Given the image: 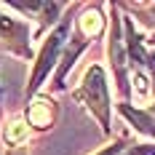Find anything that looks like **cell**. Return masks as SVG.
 I'll list each match as a JSON object with an SVG mask.
<instances>
[{
	"label": "cell",
	"mask_w": 155,
	"mask_h": 155,
	"mask_svg": "<svg viewBox=\"0 0 155 155\" xmlns=\"http://www.w3.org/2000/svg\"><path fill=\"white\" fill-rule=\"evenodd\" d=\"M67 30H70V21H62V24L46 38V43H43L40 54H38L35 70H32V75H30V83H27V94L38 91L40 83L46 80V75L54 70V64H56V59H59V54H62L64 43H67Z\"/></svg>",
	"instance_id": "7a4b0ae2"
},
{
	"label": "cell",
	"mask_w": 155,
	"mask_h": 155,
	"mask_svg": "<svg viewBox=\"0 0 155 155\" xmlns=\"http://www.w3.org/2000/svg\"><path fill=\"white\" fill-rule=\"evenodd\" d=\"M110 59H112V70H115V80H118V91L128 94V75H126V48L120 40V21L115 19L112 32H110Z\"/></svg>",
	"instance_id": "277c9868"
},
{
	"label": "cell",
	"mask_w": 155,
	"mask_h": 155,
	"mask_svg": "<svg viewBox=\"0 0 155 155\" xmlns=\"http://www.w3.org/2000/svg\"><path fill=\"white\" fill-rule=\"evenodd\" d=\"M150 112H153V115H155V104H153V107H150Z\"/></svg>",
	"instance_id": "4fadbf2b"
},
{
	"label": "cell",
	"mask_w": 155,
	"mask_h": 155,
	"mask_svg": "<svg viewBox=\"0 0 155 155\" xmlns=\"http://www.w3.org/2000/svg\"><path fill=\"white\" fill-rule=\"evenodd\" d=\"M27 40H30V27H27V21L19 19V16L3 14V8H0V46H5L11 54L27 56V54H30Z\"/></svg>",
	"instance_id": "3957f363"
},
{
	"label": "cell",
	"mask_w": 155,
	"mask_h": 155,
	"mask_svg": "<svg viewBox=\"0 0 155 155\" xmlns=\"http://www.w3.org/2000/svg\"><path fill=\"white\" fill-rule=\"evenodd\" d=\"M153 11H155V5H153Z\"/></svg>",
	"instance_id": "5bb4252c"
},
{
	"label": "cell",
	"mask_w": 155,
	"mask_h": 155,
	"mask_svg": "<svg viewBox=\"0 0 155 155\" xmlns=\"http://www.w3.org/2000/svg\"><path fill=\"white\" fill-rule=\"evenodd\" d=\"M78 27H80V35L88 40V38H96L102 27H104V19H102V11L99 8H88L83 11V16L78 19Z\"/></svg>",
	"instance_id": "8992f818"
},
{
	"label": "cell",
	"mask_w": 155,
	"mask_h": 155,
	"mask_svg": "<svg viewBox=\"0 0 155 155\" xmlns=\"http://www.w3.org/2000/svg\"><path fill=\"white\" fill-rule=\"evenodd\" d=\"M134 88H137V99H147V94H150V80H147V75H144L142 70L134 75Z\"/></svg>",
	"instance_id": "9c48e42d"
},
{
	"label": "cell",
	"mask_w": 155,
	"mask_h": 155,
	"mask_svg": "<svg viewBox=\"0 0 155 155\" xmlns=\"http://www.w3.org/2000/svg\"><path fill=\"white\" fill-rule=\"evenodd\" d=\"M120 153V144H110L107 150H102V153H96V155H118Z\"/></svg>",
	"instance_id": "8fae6325"
},
{
	"label": "cell",
	"mask_w": 155,
	"mask_h": 155,
	"mask_svg": "<svg viewBox=\"0 0 155 155\" xmlns=\"http://www.w3.org/2000/svg\"><path fill=\"white\" fill-rule=\"evenodd\" d=\"M27 118H30L27 123L35 126V128H48L54 123V104L48 99H35L27 107Z\"/></svg>",
	"instance_id": "5b68a950"
},
{
	"label": "cell",
	"mask_w": 155,
	"mask_h": 155,
	"mask_svg": "<svg viewBox=\"0 0 155 155\" xmlns=\"http://www.w3.org/2000/svg\"><path fill=\"white\" fill-rule=\"evenodd\" d=\"M5 155H27V153H24V150H19V147H14V150H8Z\"/></svg>",
	"instance_id": "7c38bea8"
},
{
	"label": "cell",
	"mask_w": 155,
	"mask_h": 155,
	"mask_svg": "<svg viewBox=\"0 0 155 155\" xmlns=\"http://www.w3.org/2000/svg\"><path fill=\"white\" fill-rule=\"evenodd\" d=\"M120 112H123L126 118H128V120L134 123V128H137V131L155 137V120L150 118V115H144V112H137V110H131L128 104H120Z\"/></svg>",
	"instance_id": "ba28073f"
},
{
	"label": "cell",
	"mask_w": 155,
	"mask_h": 155,
	"mask_svg": "<svg viewBox=\"0 0 155 155\" xmlns=\"http://www.w3.org/2000/svg\"><path fill=\"white\" fill-rule=\"evenodd\" d=\"M75 99H80L86 107L94 112V118L102 123L104 131H110V99H107V83H104V70L94 64L83 78V86L75 91Z\"/></svg>",
	"instance_id": "6da1fadb"
},
{
	"label": "cell",
	"mask_w": 155,
	"mask_h": 155,
	"mask_svg": "<svg viewBox=\"0 0 155 155\" xmlns=\"http://www.w3.org/2000/svg\"><path fill=\"white\" fill-rule=\"evenodd\" d=\"M3 139L8 142L11 147H19V144H24V142L30 139V123H27V120H21V118L11 120V123L5 126V131H3Z\"/></svg>",
	"instance_id": "52a82bcc"
},
{
	"label": "cell",
	"mask_w": 155,
	"mask_h": 155,
	"mask_svg": "<svg viewBox=\"0 0 155 155\" xmlns=\"http://www.w3.org/2000/svg\"><path fill=\"white\" fill-rule=\"evenodd\" d=\"M123 155H155V144H137V147H128Z\"/></svg>",
	"instance_id": "30bf717a"
}]
</instances>
